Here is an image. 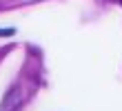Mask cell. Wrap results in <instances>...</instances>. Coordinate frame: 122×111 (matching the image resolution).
I'll list each match as a JSON object with an SVG mask.
<instances>
[{
  "instance_id": "6da1fadb",
  "label": "cell",
  "mask_w": 122,
  "mask_h": 111,
  "mask_svg": "<svg viewBox=\"0 0 122 111\" xmlns=\"http://www.w3.org/2000/svg\"><path fill=\"white\" fill-rule=\"evenodd\" d=\"M22 100H25V91L20 87H11L9 91H7V95H5L2 105H0V111H16L22 105Z\"/></svg>"
},
{
  "instance_id": "7a4b0ae2",
  "label": "cell",
  "mask_w": 122,
  "mask_h": 111,
  "mask_svg": "<svg viewBox=\"0 0 122 111\" xmlns=\"http://www.w3.org/2000/svg\"><path fill=\"white\" fill-rule=\"evenodd\" d=\"M16 31H13V29H0V36H13Z\"/></svg>"
}]
</instances>
